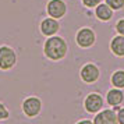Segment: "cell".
Here are the masks:
<instances>
[{
	"instance_id": "cell-4",
	"label": "cell",
	"mask_w": 124,
	"mask_h": 124,
	"mask_svg": "<svg viewBox=\"0 0 124 124\" xmlns=\"http://www.w3.org/2000/svg\"><path fill=\"white\" fill-rule=\"evenodd\" d=\"M79 77H81V79L85 84H93L101 77V70H99V67L96 64L88 63V64L82 66L81 71H79Z\"/></svg>"
},
{
	"instance_id": "cell-6",
	"label": "cell",
	"mask_w": 124,
	"mask_h": 124,
	"mask_svg": "<svg viewBox=\"0 0 124 124\" xmlns=\"http://www.w3.org/2000/svg\"><path fill=\"white\" fill-rule=\"evenodd\" d=\"M46 11H47V14L50 17L59 20V18H62L66 16L67 6H66V3L63 0H49L47 1V6H46Z\"/></svg>"
},
{
	"instance_id": "cell-1",
	"label": "cell",
	"mask_w": 124,
	"mask_h": 124,
	"mask_svg": "<svg viewBox=\"0 0 124 124\" xmlns=\"http://www.w3.org/2000/svg\"><path fill=\"white\" fill-rule=\"evenodd\" d=\"M68 52L67 42L62 36H49L43 45V53L52 62H59L66 57Z\"/></svg>"
},
{
	"instance_id": "cell-14",
	"label": "cell",
	"mask_w": 124,
	"mask_h": 124,
	"mask_svg": "<svg viewBox=\"0 0 124 124\" xmlns=\"http://www.w3.org/2000/svg\"><path fill=\"white\" fill-rule=\"evenodd\" d=\"M106 3L113 10H121L124 7V0H106Z\"/></svg>"
},
{
	"instance_id": "cell-10",
	"label": "cell",
	"mask_w": 124,
	"mask_h": 124,
	"mask_svg": "<svg viewBox=\"0 0 124 124\" xmlns=\"http://www.w3.org/2000/svg\"><path fill=\"white\" fill-rule=\"evenodd\" d=\"M95 14H96L98 20H101V21H109L113 17V8L107 3H101V4L96 6Z\"/></svg>"
},
{
	"instance_id": "cell-5",
	"label": "cell",
	"mask_w": 124,
	"mask_h": 124,
	"mask_svg": "<svg viewBox=\"0 0 124 124\" xmlns=\"http://www.w3.org/2000/svg\"><path fill=\"white\" fill-rule=\"evenodd\" d=\"M75 40H77V45L82 49H88L95 43L96 40V35L95 32L91 28H81L77 32V36H75Z\"/></svg>"
},
{
	"instance_id": "cell-8",
	"label": "cell",
	"mask_w": 124,
	"mask_h": 124,
	"mask_svg": "<svg viewBox=\"0 0 124 124\" xmlns=\"http://www.w3.org/2000/svg\"><path fill=\"white\" fill-rule=\"evenodd\" d=\"M59 29H60V24L57 23V20L53 17L45 18L40 23V32L45 36H53V35H56L59 32Z\"/></svg>"
},
{
	"instance_id": "cell-18",
	"label": "cell",
	"mask_w": 124,
	"mask_h": 124,
	"mask_svg": "<svg viewBox=\"0 0 124 124\" xmlns=\"http://www.w3.org/2000/svg\"><path fill=\"white\" fill-rule=\"evenodd\" d=\"M117 120L118 124H124V107H120L117 110Z\"/></svg>"
},
{
	"instance_id": "cell-17",
	"label": "cell",
	"mask_w": 124,
	"mask_h": 124,
	"mask_svg": "<svg viewBox=\"0 0 124 124\" xmlns=\"http://www.w3.org/2000/svg\"><path fill=\"white\" fill-rule=\"evenodd\" d=\"M116 31L118 32V35H124V18L117 21V24H116Z\"/></svg>"
},
{
	"instance_id": "cell-7",
	"label": "cell",
	"mask_w": 124,
	"mask_h": 124,
	"mask_svg": "<svg viewBox=\"0 0 124 124\" xmlns=\"http://www.w3.org/2000/svg\"><path fill=\"white\" fill-rule=\"evenodd\" d=\"M103 98L99 93H89L84 101V107L88 113H98L103 107Z\"/></svg>"
},
{
	"instance_id": "cell-2",
	"label": "cell",
	"mask_w": 124,
	"mask_h": 124,
	"mask_svg": "<svg viewBox=\"0 0 124 124\" xmlns=\"http://www.w3.org/2000/svg\"><path fill=\"white\" fill-rule=\"evenodd\" d=\"M17 63V53L13 47L7 45L0 46V70L8 71L11 70Z\"/></svg>"
},
{
	"instance_id": "cell-19",
	"label": "cell",
	"mask_w": 124,
	"mask_h": 124,
	"mask_svg": "<svg viewBox=\"0 0 124 124\" xmlns=\"http://www.w3.org/2000/svg\"><path fill=\"white\" fill-rule=\"evenodd\" d=\"M77 124H93V121H91V120H81Z\"/></svg>"
},
{
	"instance_id": "cell-13",
	"label": "cell",
	"mask_w": 124,
	"mask_h": 124,
	"mask_svg": "<svg viewBox=\"0 0 124 124\" xmlns=\"http://www.w3.org/2000/svg\"><path fill=\"white\" fill-rule=\"evenodd\" d=\"M112 85L116 88H124V70H117L112 75Z\"/></svg>"
},
{
	"instance_id": "cell-15",
	"label": "cell",
	"mask_w": 124,
	"mask_h": 124,
	"mask_svg": "<svg viewBox=\"0 0 124 124\" xmlns=\"http://www.w3.org/2000/svg\"><path fill=\"white\" fill-rule=\"evenodd\" d=\"M8 116H10V113L7 110V107L0 102V120H7Z\"/></svg>"
},
{
	"instance_id": "cell-3",
	"label": "cell",
	"mask_w": 124,
	"mask_h": 124,
	"mask_svg": "<svg viewBox=\"0 0 124 124\" xmlns=\"http://www.w3.org/2000/svg\"><path fill=\"white\" fill-rule=\"evenodd\" d=\"M23 112L29 118H35L42 112V101L36 96H29L23 102Z\"/></svg>"
},
{
	"instance_id": "cell-9",
	"label": "cell",
	"mask_w": 124,
	"mask_h": 124,
	"mask_svg": "<svg viewBox=\"0 0 124 124\" xmlns=\"http://www.w3.org/2000/svg\"><path fill=\"white\" fill-rule=\"evenodd\" d=\"M93 124H118L117 120V113L112 109L102 110L99 114H96Z\"/></svg>"
},
{
	"instance_id": "cell-12",
	"label": "cell",
	"mask_w": 124,
	"mask_h": 124,
	"mask_svg": "<svg viewBox=\"0 0 124 124\" xmlns=\"http://www.w3.org/2000/svg\"><path fill=\"white\" fill-rule=\"evenodd\" d=\"M110 50L114 56L124 57V35L114 36L110 42Z\"/></svg>"
},
{
	"instance_id": "cell-11",
	"label": "cell",
	"mask_w": 124,
	"mask_h": 124,
	"mask_svg": "<svg viewBox=\"0 0 124 124\" xmlns=\"http://www.w3.org/2000/svg\"><path fill=\"white\" fill-rule=\"evenodd\" d=\"M106 101L107 103L110 105L112 107H116V106H120L124 101V93L120 91V88H116V89H110L107 92V96H106Z\"/></svg>"
},
{
	"instance_id": "cell-16",
	"label": "cell",
	"mask_w": 124,
	"mask_h": 124,
	"mask_svg": "<svg viewBox=\"0 0 124 124\" xmlns=\"http://www.w3.org/2000/svg\"><path fill=\"white\" fill-rule=\"evenodd\" d=\"M102 0H82V4L88 8H92V7H96L98 4H101Z\"/></svg>"
}]
</instances>
